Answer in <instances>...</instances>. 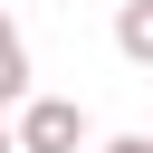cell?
Masks as SVG:
<instances>
[{"label": "cell", "instance_id": "1", "mask_svg": "<svg viewBox=\"0 0 153 153\" xmlns=\"http://www.w3.org/2000/svg\"><path fill=\"white\" fill-rule=\"evenodd\" d=\"M10 134H19V153H76L86 143V105L76 96H29Z\"/></svg>", "mask_w": 153, "mask_h": 153}, {"label": "cell", "instance_id": "2", "mask_svg": "<svg viewBox=\"0 0 153 153\" xmlns=\"http://www.w3.org/2000/svg\"><path fill=\"white\" fill-rule=\"evenodd\" d=\"M0 105H29V38L10 10H0Z\"/></svg>", "mask_w": 153, "mask_h": 153}, {"label": "cell", "instance_id": "3", "mask_svg": "<svg viewBox=\"0 0 153 153\" xmlns=\"http://www.w3.org/2000/svg\"><path fill=\"white\" fill-rule=\"evenodd\" d=\"M115 48H124L134 67H153V0H124V10H115Z\"/></svg>", "mask_w": 153, "mask_h": 153}, {"label": "cell", "instance_id": "4", "mask_svg": "<svg viewBox=\"0 0 153 153\" xmlns=\"http://www.w3.org/2000/svg\"><path fill=\"white\" fill-rule=\"evenodd\" d=\"M96 153H153V134H105Z\"/></svg>", "mask_w": 153, "mask_h": 153}, {"label": "cell", "instance_id": "5", "mask_svg": "<svg viewBox=\"0 0 153 153\" xmlns=\"http://www.w3.org/2000/svg\"><path fill=\"white\" fill-rule=\"evenodd\" d=\"M0 153H19V134H10V124H0Z\"/></svg>", "mask_w": 153, "mask_h": 153}]
</instances>
